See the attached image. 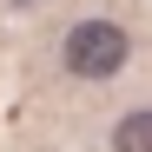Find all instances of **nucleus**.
Segmentation results:
<instances>
[{
    "mask_svg": "<svg viewBox=\"0 0 152 152\" xmlns=\"http://www.w3.org/2000/svg\"><path fill=\"white\" fill-rule=\"evenodd\" d=\"M126 53H132V40L113 20H80L66 33V73H80V80H113L126 66Z\"/></svg>",
    "mask_w": 152,
    "mask_h": 152,
    "instance_id": "obj_1",
    "label": "nucleus"
},
{
    "mask_svg": "<svg viewBox=\"0 0 152 152\" xmlns=\"http://www.w3.org/2000/svg\"><path fill=\"white\" fill-rule=\"evenodd\" d=\"M13 7H27V0H13Z\"/></svg>",
    "mask_w": 152,
    "mask_h": 152,
    "instance_id": "obj_3",
    "label": "nucleus"
},
{
    "mask_svg": "<svg viewBox=\"0 0 152 152\" xmlns=\"http://www.w3.org/2000/svg\"><path fill=\"white\" fill-rule=\"evenodd\" d=\"M113 152H152V113H126L113 126Z\"/></svg>",
    "mask_w": 152,
    "mask_h": 152,
    "instance_id": "obj_2",
    "label": "nucleus"
}]
</instances>
